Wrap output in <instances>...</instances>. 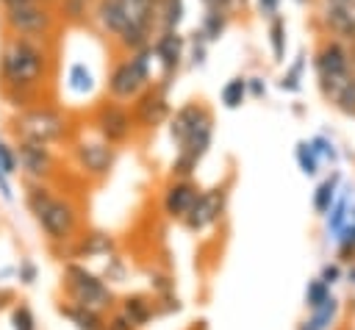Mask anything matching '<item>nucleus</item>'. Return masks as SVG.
<instances>
[{"instance_id": "obj_1", "label": "nucleus", "mask_w": 355, "mask_h": 330, "mask_svg": "<svg viewBox=\"0 0 355 330\" xmlns=\"http://www.w3.org/2000/svg\"><path fill=\"white\" fill-rule=\"evenodd\" d=\"M53 69V50L50 42L28 39L3 33L0 44V89H25V92H42V86L50 80Z\"/></svg>"}, {"instance_id": "obj_2", "label": "nucleus", "mask_w": 355, "mask_h": 330, "mask_svg": "<svg viewBox=\"0 0 355 330\" xmlns=\"http://www.w3.org/2000/svg\"><path fill=\"white\" fill-rule=\"evenodd\" d=\"M25 200H28V208L36 216L42 233L50 241H69L75 236L80 216H78V205L69 197H58L42 180H33L28 186Z\"/></svg>"}, {"instance_id": "obj_3", "label": "nucleus", "mask_w": 355, "mask_h": 330, "mask_svg": "<svg viewBox=\"0 0 355 330\" xmlns=\"http://www.w3.org/2000/svg\"><path fill=\"white\" fill-rule=\"evenodd\" d=\"M58 25H61V17L55 11V3H50V0L28 3V6H17V8H0L3 33L28 36V39H39V42H53Z\"/></svg>"}, {"instance_id": "obj_4", "label": "nucleus", "mask_w": 355, "mask_h": 330, "mask_svg": "<svg viewBox=\"0 0 355 330\" xmlns=\"http://www.w3.org/2000/svg\"><path fill=\"white\" fill-rule=\"evenodd\" d=\"M11 130L17 139H31V141H42V144H55L69 133V119L64 111H58L55 105H44V103H33L22 111L14 114Z\"/></svg>"}, {"instance_id": "obj_5", "label": "nucleus", "mask_w": 355, "mask_h": 330, "mask_svg": "<svg viewBox=\"0 0 355 330\" xmlns=\"http://www.w3.org/2000/svg\"><path fill=\"white\" fill-rule=\"evenodd\" d=\"M150 58H153V50L147 44V47H141V50H136L128 58L114 64L108 83H105L111 100H119V103L133 100L144 86H150Z\"/></svg>"}, {"instance_id": "obj_6", "label": "nucleus", "mask_w": 355, "mask_h": 330, "mask_svg": "<svg viewBox=\"0 0 355 330\" xmlns=\"http://www.w3.org/2000/svg\"><path fill=\"white\" fill-rule=\"evenodd\" d=\"M64 288H67V294H69V299L75 305L94 308V311H103V308L111 305V288L97 275H92L89 269H83L78 263H67Z\"/></svg>"}, {"instance_id": "obj_7", "label": "nucleus", "mask_w": 355, "mask_h": 330, "mask_svg": "<svg viewBox=\"0 0 355 330\" xmlns=\"http://www.w3.org/2000/svg\"><path fill=\"white\" fill-rule=\"evenodd\" d=\"M94 128L103 136V141L119 144V141H125L130 136L133 116H130V111L119 100H108V103H100L97 105V111H94Z\"/></svg>"}, {"instance_id": "obj_8", "label": "nucleus", "mask_w": 355, "mask_h": 330, "mask_svg": "<svg viewBox=\"0 0 355 330\" xmlns=\"http://www.w3.org/2000/svg\"><path fill=\"white\" fill-rule=\"evenodd\" d=\"M17 166L33 177V180H42L53 172L55 166V158L50 153V144H42V141H31V139H17Z\"/></svg>"}, {"instance_id": "obj_9", "label": "nucleus", "mask_w": 355, "mask_h": 330, "mask_svg": "<svg viewBox=\"0 0 355 330\" xmlns=\"http://www.w3.org/2000/svg\"><path fill=\"white\" fill-rule=\"evenodd\" d=\"M133 122H139L141 128H155L166 119L169 114V103H166V86L155 89V86H144L136 97H133Z\"/></svg>"}, {"instance_id": "obj_10", "label": "nucleus", "mask_w": 355, "mask_h": 330, "mask_svg": "<svg viewBox=\"0 0 355 330\" xmlns=\"http://www.w3.org/2000/svg\"><path fill=\"white\" fill-rule=\"evenodd\" d=\"M75 158L83 172L94 177H105L114 166V147L108 141H80L75 147Z\"/></svg>"}, {"instance_id": "obj_11", "label": "nucleus", "mask_w": 355, "mask_h": 330, "mask_svg": "<svg viewBox=\"0 0 355 330\" xmlns=\"http://www.w3.org/2000/svg\"><path fill=\"white\" fill-rule=\"evenodd\" d=\"M222 200H225V197H222L219 189H214V191H200L197 200L191 202V208L186 211L183 225H186L189 230H202V227H208L211 222L219 219V214H222Z\"/></svg>"}, {"instance_id": "obj_12", "label": "nucleus", "mask_w": 355, "mask_h": 330, "mask_svg": "<svg viewBox=\"0 0 355 330\" xmlns=\"http://www.w3.org/2000/svg\"><path fill=\"white\" fill-rule=\"evenodd\" d=\"M183 47H186V44H183V36H180L178 31H161V33L155 36V42L150 44L153 58H158V64H161L164 78H169V75L180 67Z\"/></svg>"}, {"instance_id": "obj_13", "label": "nucleus", "mask_w": 355, "mask_h": 330, "mask_svg": "<svg viewBox=\"0 0 355 330\" xmlns=\"http://www.w3.org/2000/svg\"><path fill=\"white\" fill-rule=\"evenodd\" d=\"M352 67H349V55L344 50V44L338 42H327L319 55H316V72H319V83L324 80H333V78H341L347 75Z\"/></svg>"}, {"instance_id": "obj_14", "label": "nucleus", "mask_w": 355, "mask_h": 330, "mask_svg": "<svg viewBox=\"0 0 355 330\" xmlns=\"http://www.w3.org/2000/svg\"><path fill=\"white\" fill-rule=\"evenodd\" d=\"M94 17H97L100 28H103L105 33H111L114 39H116L128 25H139V22L130 19L125 0H97V3H94Z\"/></svg>"}, {"instance_id": "obj_15", "label": "nucleus", "mask_w": 355, "mask_h": 330, "mask_svg": "<svg viewBox=\"0 0 355 330\" xmlns=\"http://www.w3.org/2000/svg\"><path fill=\"white\" fill-rule=\"evenodd\" d=\"M324 25L344 39H355V3L347 0H324V11H322Z\"/></svg>"}, {"instance_id": "obj_16", "label": "nucleus", "mask_w": 355, "mask_h": 330, "mask_svg": "<svg viewBox=\"0 0 355 330\" xmlns=\"http://www.w3.org/2000/svg\"><path fill=\"white\" fill-rule=\"evenodd\" d=\"M208 119H211V114H208L205 105H200V103H186L183 108L175 111L172 125H169V133H172V139L180 144L189 133H194V130H197L202 122H208Z\"/></svg>"}, {"instance_id": "obj_17", "label": "nucleus", "mask_w": 355, "mask_h": 330, "mask_svg": "<svg viewBox=\"0 0 355 330\" xmlns=\"http://www.w3.org/2000/svg\"><path fill=\"white\" fill-rule=\"evenodd\" d=\"M322 92H324V97L336 108H341L344 114H352L355 116V75H352V69L347 75H341V78L324 80L322 83Z\"/></svg>"}, {"instance_id": "obj_18", "label": "nucleus", "mask_w": 355, "mask_h": 330, "mask_svg": "<svg viewBox=\"0 0 355 330\" xmlns=\"http://www.w3.org/2000/svg\"><path fill=\"white\" fill-rule=\"evenodd\" d=\"M197 186L194 183H189V180H175L169 189H166V194H164V211L172 216V219H183L186 216V211L191 208V202L197 200Z\"/></svg>"}, {"instance_id": "obj_19", "label": "nucleus", "mask_w": 355, "mask_h": 330, "mask_svg": "<svg viewBox=\"0 0 355 330\" xmlns=\"http://www.w3.org/2000/svg\"><path fill=\"white\" fill-rule=\"evenodd\" d=\"M61 313L67 319H72V324L78 330H105V322H103L100 311H94V308H83V305L72 302V305H61Z\"/></svg>"}, {"instance_id": "obj_20", "label": "nucleus", "mask_w": 355, "mask_h": 330, "mask_svg": "<svg viewBox=\"0 0 355 330\" xmlns=\"http://www.w3.org/2000/svg\"><path fill=\"white\" fill-rule=\"evenodd\" d=\"M336 311H338V302H336L333 297H327L322 305L313 308V316H311L308 322H302L300 330H327L330 322L336 319Z\"/></svg>"}, {"instance_id": "obj_21", "label": "nucleus", "mask_w": 355, "mask_h": 330, "mask_svg": "<svg viewBox=\"0 0 355 330\" xmlns=\"http://www.w3.org/2000/svg\"><path fill=\"white\" fill-rule=\"evenodd\" d=\"M183 0H158V19H161V31H178V25L183 22Z\"/></svg>"}, {"instance_id": "obj_22", "label": "nucleus", "mask_w": 355, "mask_h": 330, "mask_svg": "<svg viewBox=\"0 0 355 330\" xmlns=\"http://www.w3.org/2000/svg\"><path fill=\"white\" fill-rule=\"evenodd\" d=\"M55 11H58L61 22L80 25L89 17V0H55Z\"/></svg>"}, {"instance_id": "obj_23", "label": "nucleus", "mask_w": 355, "mask_h": 330, "mask_svg": "<svg viewBox=\"0 0 355 330\" xmlns=\"http://www.w3.org/2000/svg\"><path fill=\"white\" fill-rule=\"evenodd\" d=\"M136 327H141V324H147L150 322V316H153V308H150V302L144 299V297H128L125 299V311H122Z\"/></svg>"}, {"instance_id": "obj_24", "label": "nucleus", "mask_w": 355, "mask_h": 330, "mask_svg": "<svg viewBox=\"0 0 355 330\" xmlns=\"http://www.w3.org/2000/svg\"><path fill=\"white\" fill-rule=\"evenodd\" d=\"M247 97V80L244 78H230L225 86H222V103L225 108H239Z\"/></svg>"}, {"instance_id": "obj_25", "label": "nucleus", "mask_w": 355, "mask_h": 330, "mask_svg": "<svg viewBox=\"0 0 355 330\" xmlns=\"http://www.w3.org/2000/svg\"><path fill=\"white\" fill-rule=\"evenodd\" d=\"M227 19H230L227 14H219V11H205L202 25H200V33H202L208 42H216V39L222 36V31H225Z\"/></svg>"}, {"instance_id": "obj_26", "label": "nucleus", "mask_w": 355, "mask_h": 330, "mask_svg": "<svg viewBox=\"0 0 355 330\" xmlns=\"http://www.w3.org/2000/svg\"><path fill=\"white\" fill-rule=\"evenodd\" d=\"M336 186H338V177L333 175L330 180H324V183L316 189V194H313V208H316L319 214H327V211H330V205H333V200H336Z\"/></svg>"}, {"instance_id": "obj_27", "label": "nucleus", "mask_w": 355, "mask_h": 330, "mask_svg": "<svg viewBox=\"0 0 355 330\" xmlns=\"http://www.w3.org/2000/svg\"><path fill=\"white\" fill-rule=\"evenodd\" d=\"M269 39H272V53H275V61H283L286 55V22L283 19H272V28H269Z\"/></svg>"}, {"instance_id": "obj_28", "label": "nucleus", "mask_w": 355, "mask_h": 330, "mask_svg": "<svg viewBox=\"0 0 355 330\" xmlns=\"http://www.w3.org/2000/svg\"><path fill=\"white\" fill-rule=\"evenodd\" d=\"M297 161H300V169H302L305 175H313L316 166H319V155H316V150H313L308 141H300V144H297Z\"/></svg>"}, {"instance_id": "obj_29", "label": "nucleus", "mask_w": 355, "mask_h": 330, "mask_svg": "<svg viewBox=\"0 0 355 330\" xmlns=\"http://www.w3.org/2000/svg\"><path fill=\"white\" fill-rule=\"evenodd\" d=\"M111 247H114V241H111L105 233H92V236L83 241L80 250H83L86 255H100V252H108Z\"/></svg>"}, {"instance_id": "obj_30", "label": "nucleus", "mask_w": 355, "mask_h": 330, "mask_svg": "<svg viewBox=\"0 0 355 330\" xmlns=\"http://www.w3.org/2000/svg\"><path fill=\"white\" fill-rule=\"evenodd\" d=\"M69 86H72L75 92H89V89H92V72H89L83 64H75V67L69 69Z\"/></svg>"}, {"instance_id": "obj_31", "label": "nucleus", "mask_w": 355, "mask_h": 330, "mask_svg": "<svg viewBox=\"0 0 355 330\" xmlns=\"http://www.w3.org/2000/svg\"><path fill=\"white\" fill-rule=\"evenodd\" d=\"M0 169H3V175H14L19 166H17V150L8 144V141H0Z\"/></svg>"}, {"instance_id": "obj_32", "label": "nucleus", "mask_w": 355, "mask_h": 330, "mask_svg": "<svg viewBox=\"0 0 355 330\" xmlns=\"http://www.w3.org/2000/svg\"><path fill=\"white\" fill-rule=\"evenodd\" d=\"M327 297H330V291H327V283H322V280H313V283H308L305 299H308V305H311V308L322 305V302H324Z\"/></svg>"}, {"instance_id": "obj_33", "label": "nucleus", "mask_w": 355, "mask_h": 330, "mask_svg": "<svg viewBox=\"0 0 355 330\" xmlns=\"http://www.w3.org/2000/svg\"><path fill=\"white\" fill-rule=\"evenodd\" d=\"M11 324H14V330H36V322H33V313H31V308H28V305L14 308Z\"/></svg>"}, {"instance_id": "obj_34", "label": "nucleus", "mask_w": 355, "mask_h": 330, "mask_svg": "<svg viewBox=\"0 0 355 330\" xmlns=\"http://www.w3.org/2000/svg\"><path fill=\"white\" fill-rule=\"evenodd\" d=\"M302 67H305V61L300 58V61L291 67V72H286V75H283V80H280V89L297 92V89H300V75H302Z\"/></svg>"}, {"instance_id": "obj_35", "label": "nucleus", "mask_w": 355, "mask_h": 330, "mask_svg": "<svg viewBox=\"0 0 355 330\" xmlns=\"http://www.w3.org/2000/svg\"><path fill=\"white\" fill-rule=\"evenodd\" d=\"M347 197H341L338 202H336V208L330 211V233H338L341 227H344V216H347Z\"/></svg>"}, {"instance_id": "obj_36", "label": "nucleus", "mask_w": 355, "mask_h": 330, "mask_svg": "<svg viewBox=\"0 0 355 330\" xmlns=\"http://www.w3.org/2000/svg\"><path fill=\"white\" fill-rule=\"evenodd\" d=\"M105 330H136V324H133L125 313H119V316H114L111 322H105Z\"/></svg>"}, {"instance_id": "obj_37", "label": "nucleus", "mask_w": 355, "mask_h": 330, "mask_svg": "<svg viewBox=\"0 0 355 330\" xmlns=\"http://www.w3.org/2000/svg\"><path fill=\"white\" fill-rule=\"evenodd\" d=\"M311 147L316 150V155H330V158H336V153H333V144H330L324 136H316V139L311 141Z\"/></svg>"}, {"instance_id": "obj_38", "label": "nucleus", "mask_w": 355, "mask_h": 330, "mask_svg": "<svg viewBox=\"0 0 355 330\" xmlns=\"http://www.w3.org/2000/svg\"><path fill=\"white\" fill-rule=\"evenodd\" d=\"M338 233H341V236H338V241H341V250H349V247H355V225H344Z\"/></svg>"}, {"instance_id": "obj_39", "label": "nucleus", "mask_w": 355, "mask_h": 330, "mask_svg": "<svg viewBox=\"0 0 355 330\" xmlns=\"http://www.w3.org/2000/svg\"><path fill=\"white\" fill-rule=\"evenodd\" d=\"M277 3H280V0H258V11H261L263 17H275V14H277Z\"/></svg>"}, {"instance_id": "obj_40", "label": "nucleus", "mask_w": 355, "mask_h": 330, "mask_svg": "<svg viewBox=\"0 0 355 330\" xmlns=\"http://www.w3.org/2000/svg\"><path fill=\"white\" fill-rule=\"evenodd\" d=\"M247 92H250V94H255V97H261V94L266 92V86H263V80H261V78H250V80H247Z\"/></svg>"}, {"instance_id": "obj_41", "label": "nucleus", "mask_w": 355, "mask_h": 330, "mask_svg": "<svg viewBox=\"0 0 355 330\" xmlns=\"http://www.w3.org/2000/svg\"><path fill=\"white\" fill-rule=\"evenodd\" d=\"M0 194H3V200H8L11 202V183H8V175H3V169H0Z\"/></svg>"}, {"instance_id": "obj_42", "label": "nucleus", "mask_w": 355, "mask_h": 330, "mask_svg": "<svg viewBox=\"0 0 355 330\" xmlns=\"http://www.w3.org/2000/svg\"><path fill=\"white\" fill-rule=\"evenodd\" d=\"M338 280V266H324V272H322V283H336Z\"/></svg>"}, {"instance_id": "obj_43", "label": "nucleus", "mask_w": 355, "mask_h": 330, "mask_svg": "<svg viewBox=\"0 0 355 330\" xmlns=\"http://www.w3.org/2000/svg\"><path fill=\"white\" fill-rule=\"evenodd\" d=\"M19 277H22V283H33V277H36V266H33V263H25L22 272H19Z\"/></svg>"}, {"instance_id": "obj_44", "label": "nucleus", "mask_w": 355, "mask_h": 330, "mask_svg": "<svg viewBox=\"0 0 355 330\" xmlns=\"http://www.w3.org/2000/svg\"><path fill=\"white\" fill-rule=\"evenodd\" d=\"M28 3H39V0H0V8H17V6H28ZM55 3V0H50Z\"/></svg>"}, {"instance_id": "obj_45", "label": "nucleus", "mask_w": 355, "mask_h": 330, "mask_svg": "<svg viewBox=\"0 0 355 330\" xmlns=\"http://www.w3.org/2000/svg\"><path fill=\"white\" fill-rule=\"evenodd\" d=\"M347 3H355V0H347Z\"/></svg>"}, {"instance_id": "obj_46", "label": "nucleus", "mask_w": 355, "mask_h": 330, "mask_svg": "<svg viewBox=\"0 0 355 330\" xmlns=\"http://www.w3.org/2000/svg\"><path fill=\"white\" fill-rule=\"evenodd\" d=\"M300 3H302V0H300Z\"/></svg>"}]
</instances>
